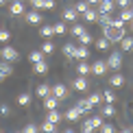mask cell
Returning <instances> with one entry per match:
<instances>
[{
  "label": "cell",
  "mask_w": 133,
  "mask_h": 133,
  "mask_svg": "<svg viewBox=\"0 0 133 133\" xmlns=\"http://www.w3.org/2000/svg\"><path fill=\"white\" fill-rule=\"evenodd\" d=\"M101 31H103V35L107 37L109 42H120V39L127 35V29H124V26H114V24L101 26Z\"/></svg>",
  "instance_id": "1"
},
{
  "label": "cell",
  "mask_w": 133,
  "mask_h": 133,
  "mask_svg": "<svg viewBox=\"0 0 133 133\" xmlns=\"http://www.w3.org/2000/svg\"><path fill=\"white\" fill-rule=\"evenodd\" d=\"M0 57H2L4 61H11V63H13V61H18V59H20V55H18V50H15L13 46H4L2 50H0Z\"/></svg>",
  "instance_id": "2"
},
{
  "label": "cell",
  "mask_w": 133,
  "mask_h": 133,
  "mask_svg": "<svg viewBox=\"0 0 133 133\" xmlns=\"http://www.w3.org/2000/svg\"><path fill=\"white\" fill-rule=\"evenodd\" d=\"M107 65L111 70H120V68H122V52H118V50L111 52V55H109V59H107Z\"/></svg>",
  "instance_id": "3"
},
{
  "label": "cell",
  "mask_w": 133,
  "mask_h": 133,
  "mask_svg": "<svg viewBox=\"0 0 133 133\" xmlns=\"http://www.w3.org/2000/svg\"><path fill=\"white\" fill-rule=\"evenodd\" d=\"M74 107L79 109L83 116H87V114H90L92 109H94V105H92V101H90V98H79V101L74 103Z\"/></svg>",
  "instance_id": "4"
},
{
  "label": "cell",
  "mask_w": 133,
  "mask_h": 133,
  "mask_svg": "<svg viewBox=\"0 0 133 133\" xmlns=\"http://www.w3.org/2000/svg\"><path fill=\"white\" fill-rule=\"evenodd\" d=\"M52 96L57 98V101H65V98H68V87H65L63 83L52 85Z\"/></svg>",
  "instance_id": "5"
},
{
  "label": "cell",
  "mask_w": 133,
  "mask_h": 133,
  "mask_svg": "<svg viewBox=\"0 0 133 133\" xmlns=\"http://www.w3.org/2000/svg\"><path fill=\"white\" fill-rule=\"evenodd\" d=\"M11 74H13V65H11V61H4L2 59V63H0V81L9 79Z\"/></svg>",
  "instance_id": "6"
},
{
  "label": "cell",
  "mask_w": 133,
  "mask_h": 133,
  "mask_svg": "<svg viewBox=\"0 0 133 133\" xmlns=\"http://www.w3.org/2000/svg\"><path fill=\"white\" fill-rule=\"evenodd\" d=\"M107 68H109V65H107V61H103V59H98V61L92 63V72L96 76H103L105 72H107Z\"/></svg>",
  "instance_id": "7"
},
{
  "label": "cell",
  "mask_w": 133,
  "mask_h": 133,
  "mask_svg": "<svg viewBox=\"0 0 133 133\" xmlns=\"http://www.w3.org/2000/svg\"><path fill=\"white\" fill-rule=\"evenodd\" d=\"M87 57H90V48L83 46V44H76V50H74V57L72 59H79L81 61V59H87Z\"/></svg>",
  "instance_id": "8"
},
{
  "label": "cell",
  "mask_w": 133,
  "mask_h": 133,
  "mask_svg": "<svg viewBox=\"0 0 133 133\" xmlns=\"http://www.w3.org/2000/svg\"><path fill=\"white\" fill-rule=\"evenodd\" d=\"M26 22L29 24H42V13H39V9H33L26 13Z\"/></svg>",
  "instance_id": "9"
},
{
  "label": "cell",
  "mask_w": 133,
  "mask_h": 133,
  "mask_svg": "<svg viewBox=\"0 0 133 133\" xmlns=\"http://www.w3.org/2000/svg\"><path fill=\"white\" fill-rule=\"evenodd\" d=\"M9 11H11V15H22L24 13V2L22 0H13L9 4Z\"/></svg>",
  "instance_id": "10"
},
{
  "label": "cell",
  "mask_w": 133,
  "mask_h": 133,
  "mask_svg": "<svg viewBox=\"0 0 133 133\" xmlns=\"http://www.w3.org/2000/svg\"><path fill=\"white\" fill-rule=\"evenodd\" d=\"M87 83H90V81H87V76L79 74V76L74 79V83H72V85H74V90H79V92H85V90H87Z\"/></svg>",
  "instance_id": "11"
},
{
  "label": "cell",
  "mask_w": 133,
  "mask_h": 133,
  "mask_svg": "<svg viewBox=\"0 0 133 133\" xmlns=\"http://www.w3.org/2000/svg\"><path fill=\"white\" fill-rule=\"evenodd\" d=\"M50 94H52V85H48V83H42L37 87V98H48Z\"/></svg>",
  "instance_id": "12"
},
{
  "label": "cell",
  "mask_w": 133,
  "mask_h": 133,
  "mask_svg": "<svg viewBox=\"0 0 133 133\" xmlns=\"http://www.w3.org/2000/svg\"><path fill=\"white\" fill-rule=\"evenodd\" d=\"M76 18H79V11L74 7H68L63 11V22H76Z\"/></svg>",
  "instance_id": "13"
},
{
  "label": "cell",
  "mask_w": 133,
  "mask_h": 133,
  "mask_svg": "<svg viewBox=\"0 0 133 133\" xmlns=\"http://www.w3.org/2000/svg\"><path fill=\"white\" fill-rule=\"evenodd\" d=\"M81 116H83V114H81V111H79V109H76V107H70L68 111L63 114V118H65V120H70V122H74V120H79Z\"/></svg>",
  "instance_id": "14"
},
{
  "label": "cell",
  "mask_w": 133,
  "mask_h": 133,
  "mask_svg": "<svg viewBox=\"0 0 133 133\" xmlns=\"http://www.w3.org/2000/svg\"><path fill=\"white\" fill-rule=\"evenodd\" d=\"M81 15H83V20H85V22H96V18H98V11L90 7L87 11H83Z\"/></svg>",
  "instance_id": "15"
},
{
  "label": "cell",
  "mask_w": 133,
  "mask_h": 133,
  "mask_svg": "<svg viewBox=\"0 0 133 133\" xmlns=\"http://www.w3.org/2000/svg\"><path fill=\"white\" fill-rule=\"evenodd\" d=\"M33 70H35V74H46V72H48V61L44 59V61L33 63Z\"/></svg>",
  "instance_id": "16"
},
{
  "label": "cell",
  "mask_w": 133,
  "mask_h": 133,
  "mask_svg": "<svg viewBox=\"0 0 133 133\" xmlns=\"http://www.w3.org/2000/svg\"><path fill=\"white\" fill-rule=\"evenodd\" d=\"M76 70H79V74H83V76H87V74H90V72H92V65L87 63L85 59H81V61H79V65H76Z\"/></svg>",
  "instance_id": "17"
},
{
  "label": "cell",
  "mask_w": 133,
  "mask_h": 133,
  "mask_svg": "<svg viewBox=\"0 0 133 133\" xmlns=\"http://www.w3.org/2000/svg\"><path fill=\"white\" fill-rule=\"evenodd\" d=\"M96 11H98V13H111V11H114V2H98L96 4Z\"/></svg>",
  "instance_id": "18"
},
{
  "label": "cell",
  "mask_w": 133,
  "mask_h": 133,
  "mask_svg": "<svg viewBox=\"0 0 133 133\" xmlns=\"http://www.w3.org/2000/svg\"><path fill=\"white\" fill-rule=\"evenodd\" d=\"M116 109H114V103H105L101 107V116H105V118H109V116H114Z\"/></svg>",
  "instance_id": "19"
},
{
  "label": "cell",
  "mask_w": 133,
  "mask_h": 133,
  "mask_svg": "<svg viewBox=\"0 0 133 133\" xmlns=\"http://www.w3.org/2000/svg\"><path fill=\"white\" fill-rule=\"evenodd\" d=\"M120 46H122V52H129V50H133V37H122L120 39Z\"/></svg>",
  "instance_id": "20"
},
{
  "label": "cell",
  "mask_w": 133,
  "mask_h": 133,
  "mask_svg": "<svg viewBox=\"0 0 133 133\" xmlns=\"http://www.w3.org/2000/svg\"><path fill=\"white\" fill-rule=\"evenodd\" d=\"M57 105H59V101L52 96V94L48 98H44V107H46V111H48V109H57Z\"/></svg>",
  "instance_id": "21"
},
{
  "label": "cell",
  "mask_w": 133,
  "mask_h": 133,
  "mask_svg": "<svg viewBox=\"0 0 133 133\" xmlns=\"http://www.w3.org/2000/svg\"><path fill=\"white\" fill-rule=\"evenodd\" d=\"M111 13H98V18H96V22H98V24H101V26H107V24H111Z\"/></svg>",
  "instance_id": "22"
},
{
  "label": "cell",
  "mask_w": 133,
  "mask_h": 133,
  "mask_svg": "<svg viewBox=\"0 0 133 133\" xmlns=\"http://www.w3.org/2000/svg\"><path fill=\"white\" fill-rule=\"evenodd\" d=\"M109 83H111V87H122V85H124V76L116 72V74L111 76V79H109Z\"/></svg>",
  "instance_id": "23"
},
{
  "label": "cell",
  "mask_w": 133,
  "mask_h": 133,
  "mask_svg": "<svg viewBox=\"0 0 133 133\" xmlns=\"http://www.w3.org/2000/svg\"><path fill=\"white\" fill-rule=\"evenodd\" d=\"M109 46H111V42H109L105 35L101 37V39H96V48L98 50H109Z\"/></svg>",
  "instance_id": "24"
},
{
  "label": "cell",
  "mask_w": 133,
  "mask_h": 133,
  "mask_svg": "<svg viewBox=\"0 0 133 133\" xmlns=\"http://www.w3.org/2000/svg\"><path fill=\"white\" fill-rule=\"evenodd\" d=\"M39 50H42L44 55H50V52H55V44H52V42L46 37V42L42 44V48H39Z\"/></svg>",
  "instance_id": "25"
},
{
  "label": "cell",
  "mask_w": 133,
  "mask_h": 133,
  "mask_svg": "<svg viewBox=\"0 0 133 133\" xmlns=\"http://www.w3.org/2000/svg\"><path fill=\"white\" fill-rule=\"evenodd\" d=\"M31 94L29 92H24V94H20V96H18V105H20V107H26V105H31Z\"/></svg>",
  "instance_id": "26"
},
{
  "label": "cell",
  "mask_w": 133,
  "mask_h": 133,
  "mask_svg": "<svg viewBox=\"0 0 133 133\" xmlns=\"http://www.w3.org/2000/svg\"><path fill=\"white\" fill-rule=\"evenodd\" d=\"M63 116L57 111V109H48V116H46V120H50V122H59Z\"/></svg>",
  "instance_id": "27"
},
{
  "label": "cell",
  "mask_w": 133,
  "mask_h": 133,
  "mask_svg": "<svg viewBox=\"0 0 133 133\" xmlns=\"http://www.w3.org/2000/svg\"><path fill=\"white\" fill-rule=\"evenodd\" d=\"M74 50H76V44H72V42L63 44V55L65 57H74Z\"/></svg>",
  "instance_id": "28"
},
{
  "label": "cell",
  "mask_w": 133,
  "mask_h": 133,
  "mask_svg": "<svg viewBox=\"0 0 133 133\" xmlns=\"http://www.w3.org/2000/svg\"><path fill=\"white\" fill-rule=\"evenodd\" d=\"M92 42H94V39H92V35H90L87 31H83L81 35H79V44H83V46H90Z\"/></svg>",
  "instance_id": "29"
},
{
  "label": "cell",
  "mask_w": 133,
  "mask_h": 133,
  "mask_svg": "<svg viewBox=\"0 0 133 133\" xmlns=\"http://www.w3.org/2000/svg\"><path fill=\"white\" fill-rule=\"evenodd\" d=\"M29 61H31V63H37V61H44V52H42V50H33V52L29 55Z\"/></svg>",
  "instance_id": "30"
},
{
  "label": "cell",
  "mask_w": 133,
  "mask_h": 133,
  "mask_svg": "<svg viewBox=\"0 0 133 133\" xmlns=\"http://www.w3.org/2000/svg\"><path fill=\"white\" fill-rule=\"evenodd\" d=\"M101 96H103V103H116V94H114V90H105Z\"/></svg>",
  "instance_id": "31"
},
{
  "label": "cell",
  "mask_w": 133,
  "mask_h": 133,
  "mask_svg": "<svg viewBox=\"0 0 133 133\" xmlns=\"http://www.w3.org/2000/svg\"><path fill=\"white\" fill-rule=\"evenodd\" d=\"M39 129H42V131H46V133H55V131H57V122H50V120H46V122H44Z\"/></svg>",
  "instance_id": "32"
},
{
  "label": "cell",
  "mask_w": 133,
  "mask_h": 133,
  "mask_svg": "<svg viewBox=\"0 0 133 133\" xmlns=\"http://www.w3.org/2000/svg\"><path fill=\"white\" fill-rule=\"evenodd\" d=\"M39 33H42V37H52L55 35V29H52V24H44L39 29Z\"/></svg>",
  "instance_id": "33"
},
{
  "label": "cell",
  "mask_w": 133,
  "mask_h": 133,
  "mask_svg": "<svg viewBox=\"0 0 133 133\" xmlns=\"http://www.w3.org/2000/svg\"><path fill=\"white\" fill-rule=\"evenodd\" d=\"M52 29H55V35H65V33H68V29H65L63 22H57V24H52Z\"/></svg>",
  "instance_id": "34"
},
{
  "label": "cell",
  "mask_w": 133,
  "mask_h": 133,
  "mask_svg": "<svg viewBox=\"0 0 133 133\" xmlns=\"http://www.w3.org/2000/svg\"><path fill=\"white\" fill-rule=\"evenodd\" d=\"M87 122H90L94 129H101V124H103V118L101 116H92V118H87Z\"/></svg>",
  "instance_id": "35"
},
{
  "label": "cell",
  "mask_w": 133,
  "mask_h": 133,
  "mask_svg": "<svg viewBox=\"0 0 133 133\" xmlns=\"http://www.w3.org/2000/svg\"><path fill=\"white\" fill-rule=\"evenodd\" d=\"M83 31H87V29H85L83 24H72V29H70V33H72L74 37H79V35H81Z\"/></svg>",
  "instance_id": "36"
},
{
  "label": "cell",
  "mask_w": 133,
  "mask_h": 133,
  "mask_svg": "<svg viewBox=\"0 0 133 133\" xmlns=\"http://www.w3.org/2000/svg\"><path fill=\"white\" fill-rule=\"evenodd\" d=\"M74 9L79 11V13H83V11H87V9H90V2H87V0H79Z\"/></svg>",
  "instance_id": "37"
},
{
  "label": "cell",
  "mask_w": 133,
  "mask_h": 133,
  "mask_svg": "<svg viewBox=\"0 0 133 133\" xmlns=\"http://www.w3.org/2000/svg\"><path fill=\"white\" fill-rule=\"evenodd\" d=\"M37 131H39V127H37L35 122H29L24 127V133H37Z\"/></svg>",
  "instance_id": "38"
},
{
  "label": "cell",
  "mask_w": 133,
  "mask_h": 133,
  "mask_svg": "<svg viewBox=\"0 0 133 133\" xmlns=\"http://www.w3.org/2000/svg\"><path fill=\"white\" fill-rule=\"evenodd\" d=\"M90 101H92V105H94V107H96V105H101V103H103V96H101V94H92V96H90Z\"/></svg>",
  "instance_id": "39"
},
{
  "label": "cell",
  "mask_w": 133,
  "mask_h": 133,
  "mask_svg": "<svg viewBox=\"0 0 133 133\" xmlns=\"http://www.w3.org/2000/svg\"><path fill=\"white\" fill-rule=\"evenodd\" d=\"M9 37H11V33H9L7 29H0V42H2V44L9 42Z\"/></svg>",
  "instance_id": "40"
},
{
  "label": "cell",
  "mask_w": 133,
  "mask_h": 133,
  "mask_svg": "<svg viewBox=\"0 0 133 133\" xmlns=\"http://www.w3.org/2000/svg\"><path fill=\"white\" fill-rule=\"evenodd\" d=\"M81 131H83V133H92V131H94V127H92V124H90V122L85 120V122L81 124Z\"/></svg>",
  "instance_id": "41"
},
{
  "label": "cell",
  "mask_w": 133,
  "mask_h": 133,
  "mask_svg": "<svg viewBox=\"0 0 133 133\" xmlns=\"http://www.w3.org/2000/svg\"><path fill=\"white\" fill-rule=\"evenodd\" d=\"M101 131H103V133H114V127H111V124H105V122H103V124H101Z\"/></svg>",
  "instance_id": "42"
},
{
  "label": "cell",
  "mask_w": 133,
  "mask_h": 133,
  "mask_svg": "<svg viewBox=\"0 0 133 133\" xmlns=\"http://www.w3.org/2000/svg\"><path fill=\"white\" fill-rule=\"evenodd\" d=\"M114 2H116V4H118V7H120V9H127V7H129V4H131V2H129V0H114Z\"/></svg>",
  "instance_id": "43"
},
{
  "label": "cell",
  "mask_w": 133,
  "mask_h": 133,
  "mask_svg": "<svg viewBox=\"0 0 133 133\" xmlns=\"http://www.w3.org/2000/svg\"><path fill=\"white\" fill-rule=\"evenodd\" d=\"M9 114H11L9 105H0V116H9Z\"/></svg>",
  "instance_id": "44"
},
{
  "label": "cell",
  "mask_w": 133,
  "mask_h": 133,
  "mask_svg": "<svg viewBox=\"0 0 133 133\" xmlns=\"http://www.w3.org/2000/svg\"><path fill=\"white\" fill-rule=\"evenodd\" d=\"M87 2H90V4H98V2H101V0H87Z\"/></svg>",
  "instance_id": "45"
},
{
  "label": "cell",
  "mask_w": 133,
  "mask_h": 133,
  "mask_svg": "<svg viewBox=\"0 0 133 133\" xmlns=\"http://www.w3.org/2000/svg\"><path fill=\"white\" fill-rule=\"evenodd\" d=\"M4 2H7V0H0V7H2V4H4Z\"/></svg>",
  "instance_id": "46"
},
{
  "label": "cell",
  "mask_w": 133,
  "mask_h": 133,
  "mask_svg": "<svg viewBox=\"0 0 133 133\" xmlns=\"http://www.w3.org/2000/svg\"><path fill=\"white\" fill-rule=\"evenodd\" d=\"M101 2H114V0H101Z\"/></svg>",
  "instance_id": "47"
},
{
  "label": "cell",
  "mask_w": 133,
  "mask_h": 133,
  "mask_svg": "<svg viewBox=\"0 0 133 133\" xmlns=\"http://www.w3.org/2000/svg\"><path fill=\"white\" fill-rule=\"evenodd\" d=\"M129 24H131V29H133V20H131V22H129Z\"/></svg>",
  "instance_id": "48"
}]
</instances>
